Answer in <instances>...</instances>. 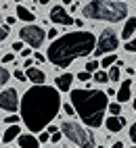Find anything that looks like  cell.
I'll list each match as a JSON object with an SVG mask.
<instances>
[{
	"instance_id": "cell-48",
	"label": "cell",
	"mask_w": 136,
	"mask_h": 148,
	"mask_svg": "<svg viewBox=\"0 0 136 148\" xmlns=\"http://www.w3.org/2000/svg\"><path fill=\"white\" fill-rule=\"evenodd\" d=\"M130 148H136V146H130Z\"/></svg>"
},
{
	"instance_id": "cell-12",
	"label": "cell",
	"mask_w": 136,
	"mask_h": 148,
	"mask_svg": "<svg viewBox=\"0 0 136 148\" xmlns=\"http://www.w3.org/2000/svg\"><path fill=\"white\" fill-rule=\"evenodd\" d=\"M71 82H73V75H71V73H61V75L55 79L57 88H59V92H69V90H71Z\"/></svg>"
},
{
	"instance_id": "cell-21",
	"label": "cell",
	"mask_w": 136,
	"mask_h": 148,
	"mask_svg": "<svg viewBox=\"0 0 136 148\" xmlns=\"http://www.w3.org/2000/svg\"><path fill=\"white\" fill-rule=\"evenodd\" d=\"M8 79H11V73H8V71H6L4 67H0V86L4 88V84H6Z\"/></svg>"
},
{
	"instance_id": "cell-25",
	"label": "cell",
	"mask_w": 136,
	"mask_h": 148,
	"mask_svg": "<svg viewBox=\"0 0 136 148\" xmlns=\"http://www.w3.org/2000/svg\"><path fill=\"white\" fill-rule=\"evenodd\" d=\"M80 82H88V79H92V75H90V71H82V73H77L75 75Z\"/></svg>"
},
{
	"instance_id": "cell-17",
	"label": "cell",
	"mask_w": 136,
	"mask_h": 148,
	"mask_svg": "<svg viewBox=\"0 0 136 148\" xmlns=\"http://www.w3.org/2000/svg\"><path fill=\"white\" fill-rule=\"evenodd\" d=\"M17 17L21 19V21H27V23H34L36 21V15L30 11V8H23L21 4L17 6Z\"/></svg>"
},
{
	"instance_id": "cell-36",
	"label": "cell",
	"mask_w": 136,
	"mask_h": 148,
	"mask_svg": "<svg viewBox=\"0 0 136 148\" xmlns=\"http://www.w3.org/2000/svg\"><path fill=\"white\" fill-rule=\"evenodd\" d=\"M34 61H36V63H44V56H42L40 52H36V54H34Z\"/></svg>"
},
{
	"instance_id": "cell-16",
	"label": "cell",
	"mask_w": 136,
	"mask_h": 148,
	"mask_svg": "<svg viewBox=\"0 0 136 148\" xmlns=\"http://www.w3.org/2000/svg\"><path fill=\"white\" fill-rule=\"evenodd\" d=\"M136 32V17H130L124 25V32H122V40H130L132 34Z\"/></svg>"
},
{
	"instance_id": "cell-26",
	"label": "cell",
	"mask_w": 136,
	"mask_h": 148,
	"mask_svg": "<svg viewBox=\"0 0 136 148\" xmlns=\"http://www.w3.org/2000/svg\"><path fill=\"white\" fill-rule=\"evenodd\" d=\"M19 119H21V115H8L6 119H4V123H6V125H11V123H19Z\"/></svg>"
},
{
	"instance_id": "cell-46",
	"label": "cell",
	"mask_w": 136,
	"mask_h": 148,
	"mask_svg": "<svg viewBox=\"0 0 136 148\" xmlns=\"http://www.w3.org/2000/svg\"><path fill=\"white\" fill-rule=\"evenodd\" d=\"M13 148H19V146H13Z\"/></svg>"
},
{
	"instance_id": "cell-3",
	"label": "cell",
	"mask_w": 136,
	"mask_h": 148,
	"mask_svg": "<svg viewBox=\"0 0 136 148\" xmlns=\"http://www.w3.org/2000/svg\"><path fill=\"white\" fill-rule=\"evenodd\" d=\"M71 92V104L75 108V115L88 127H101L105 111L109 108L107 94L101 90H69Z\"/></svg>"
},
{
	"instance_id": "cell-27",
	"label": "cell",
	"mask_w": 136,
	"mask_h": 148,
	"mask_svg": "<svg viewBox=\"0 0 136 148\" xmlns=\"http://www.w3.org/2000/svg\"><path fill=\"white\" fill-rule=\"evenodd\" d=\"M38 140H40V144H44V142H48V140H50V132H40V136H38Z\"/></svg>"
},
{
	"instance_id": "cell-22",
	"label": "cell",
	"mask_w": 136,
	"mask_h": 148,
	"mask_svg": "<svg viewBox=\"0 0 136 148\" xmlns=\"http://www.w3.org/2000/svg\"><path fill=\"white\" fill-rule=\"evenodd\" d=\"M99 65H101V61H88L86 63V71H96V69H99Z\"/></svg>"
},
{
	"instance_id": "cell-9",
	"label": "cell",
	"mask_w": 136,
	"mask_h": 148,
	"mask_svg": "<svg viewBox=\"0 0 136 148\" xmlns=\"http://www.w3.org/2000/svg\"><path fill=\"white\" fill-rule=\"evenodd\" d=\"M50 21L57 25H71L73 23V17L65 11L63 6H52L50 8Z\"/></svg>"
},
{
	"instance_id": "cell-23",
	"label": "cell",
	"mask_w": 136,
	"mask_h": 148,
	"mask_svg": "<svg viewBox=\"0 0 136 148\" xmlns=\"http://www.w3.org/2000/svg\"><path fill=\"white\" fill-rule=\"evenodd\" d=\"M126 50H128V52H136V38H134V40H126Z\"/></svg>"
},
{
	"instance_id": "cell-31",
	"label": "cell",
	"mask_w": 136,
	"mask_h": 148,
	"mask_svg": "<svg viewBox=\"0 0 136 148\" xmlns=\"http://www.w3.org/2000/svg\"><path fill=\"white\" fill-rule=\"evenodd\" d=\"M63 111H65L67 115H75V108H73V104H63Z\"/></svg>"
},
{
	"instance_id": "cell-43",
	"label": "cell",
	"mask_w": 136,
	"mask_h": 148,
	"mask_svg": "<svg viewBox=\"0 0 136 148\" xmlns=\"http://www.w3.org/2000/svg\"><path fill=\"white\" fill-rule=\"evenodd\" d=\"M132 106H134V111H136V100H134V102H132Z\"/></svg>"
},
{
	"instance_id": "cell-10",
	"label": "cell",
	"mask_w": 136,
	"mask_h": 148,
	"mask_svg": "<svg viewBox=\"0 0 136 148\" xmlns=\"http://www.w3.org/2000/svg\"><path fill=\"white\" fill-rule=\"evenodd\" d=\"M105 125H107V130H109L111 134H117V132H122V127L126 125V119L119 117V115H111L109 119L105 121Z\"/></svg>"
},
{
	"instance_id": "cell-38",
	"label": "cell",
	"mask_w": 136,
	"mask_h": 148,
	"mask_svg": "<svg viewBox=\"0 0 136 148\" xmlns=\"http://www.w3.org/2000/svg\"><path fill=\"white\" fill-rule=\"evenodd\" d=\"M21 56H30V48H21Z\"/></svg>"
},
{
	"instance_id": "cell-35",
	"label": "cell",
	"mask_w": 136,
	"mask_h": 148,
	"mask_svg": "<svg viewBox=\"0 0 136 148\" xmlns=\"http://www.w3.org/2000/svg\"><path fill=\"white\" fill-rule=\"evenodd\" d=\"M21 48H23L21 42H15V44H13V52H21Z\"/></svg>"
},
{
	"instance_id": "cell-37",
	"label": "cell",
	"mask_w": 136,
	"mask_h": 148,
	"mask_svg": "<svg viewBox=\"0 0 136 148\" xmlns=\"http://www.w3.org/2000/svg\"><path fill=\"white\" fill-rule=\"evenodd\" d=\"M34 63H36V61H34V58H27V56H25V63H23V67L27 69V67H32Z\"/></svg>"
},
{
	"instance_id": "cell-28",
	"label": "cell",
	"mask_w": 136,
	"mask_h": 148,
	"mask_svg": "<svg viewBox=\"0 0 136 148\" xmlns=\"http://www.w3.org/2000/svg\"><path fill=\"white\" fill-rule=\"evenodd\" d=\"M119 111H122V102H115V104L109 106V113L111 115H119Z\"/></svg>"
},
{
	"instance_id": "cell-11",
	"label": "cell",
	"mask_w": 136,
	"mask_h": 148,
	"mask_svg": "<svg viewBox=\"0 0 136 148\" xmlns=\"http://www.w3.org/2000/svg\"><path fill=\"white\" fill-rule=\"evenodd\" d=\"M132 98V82L130 79H124L122 88L117 90V102H128Z\"/></svg>"
},
{
	"instance_id": "cell-30",
	"label": "cell",
	"mask_w": 136,
	"mask_h": 148,
	"mask_svg": "<svg viewBox=\"0 0 136 148\" xmlns=\"http://www.w3.org/2000/svg\"><path fill=\"white\" fill-rule=\"evenodd\" d=\"M130 140L136 144V121L132 123V127H130Z\"/></svg>"
},
{
	"instance_id": "cell-45",
	"label": "cell",
	"mask_w": 136,
	"mask_h": 148,
	"mask_svg": "<svg viewBox=\"0 0 136 148\" xmlns=\"http://www.w3.org/2000/svg\"><path fill=\"white\" fill-rule=\"evenodd\" d=\"M0 140H2V134H0Z\"/></svg>"
},
{
	"instance_id": "cell-47",
	"label": "cell",
	"mask_w": 136,
	"mask_h": 148,
	"mask_svg": "<svg viewBox=\"0 0 136 148\" xmlns=\"http://www.w3.org/2000/svg\"><path fill=\"white\" fill-rule=\"evenodd\" d=\"M99 148H105V146H99Z\"/></svg>"
},
{
	"instance_id": "cell-18",
	"label": "cell",
	"mask_w": 136,
	"mask_h": 148,
	"mask_svg": "<svg viewBox=\"0 0 136 148\" xmlns=\"http://www.w3.org/2000/svg\"><path fill=\"white\" fill-rule=\"evenodd\" d=\"M113 63H117V56H115V54H105V58H103V61H101V65H103V69H109Z\"/></svg>"
},
{
	"instance_id": "cell-29",
	"label": "cell",
	"mask_w": 136,
	"mask_h": 148,
	"mask_svg": "<svg viewBox=\"0 0 136 148\" xmlns=\"http://www.w3.org/2000/svg\"><path fill=\"white\" fill-rule=\"evenodd\" d=\"M8 32H11V29H8L6 25H4V27H0V42H4L6 38H8Z\"/></svg>"
},
{
	"instance_id": "cell-40",
	"label": "cell",
	"mask_w": 136,
	"mask_h": 148,
	"mask_svg": "<svg viewBox=\"0 0 136 148\" xmlns=\"http://www.w3.org/2000/svg\"><path fill=\"white\" fill-rule=\"evenodd\" d=\"M36 2H38V4H48L50 0H36Z\"/></svg>"
},
{
	"instance_id": "cell-32",
	"label": "cell",
	"mask_w": 136,
	"mask_h": 148,
	"mask_svg": "<svg viewBox=\"0 0 136 148\" xmlns=\"http://www.w3.org/2000/svg\"><path fill=\"white\" fill-rule=\"evenodd\" d=\"M57 34H59V32H57V29H48L46 38H50V40H55V38H57Z\"/></svg>"
},
{
	"instance_id": "cell-39",
	"label": "cell",
	"mask_w": 136,
	"mask_h": 148,
	"mask_svg": "<svg viewBox=\"0 0 136 148\" xmlns=\"http://www.w3.org/2000/svg\"><path fill=\"white\" fill-rule=\"evenodd\" d=\"M126 73H128V75H134V73H136V69H132V67H128V69H126Z\"/></svg>"
},
{
	"instance_id": "cell-20",
	"label": "cell",
	"mask_w": 136,
	"mask_h": 148,
	"mask_svg": "<svg viewBox=\"0 0 136 148\" xmlns=\"http://www.w3.org/2000/svg\"><path fill=\"white\" fill-rule=\"evenodd\" d=\"M92 79L99 82V84H105V82H109V73H107V71H94Z\"/></svg>"
},
{
	"instance_id": "cell-1",
	"label": "cell",
	"mask_w": 136,
	"mask_h": 148,
	"mask_svg": "<svg viewBox=\"0 0 136 148\" xmlns=\"http://www.w3.org/2000/svg\"><path fill=\"white\" fill-rule=\"evenodd\" d=\"M61 106L63 104H61L59 88L55 90L52 86L36 84L21 98V119L30 132L40 134L59 115Z\"/></svg>"
},
{
	"instance_id": "cell-34",
	"label": "cell",
	"mask_w": 136,
	"mask_h": 148,
	"mask_svg": "<svg viewBox=\"0 0 136 148\" xmlns=\"http://www.w3.org/2000/svg\"><path fill=\"white\" fill-rule=\"evenodd\" d=\"M61 140V134L59 132H52V136H50V142H59Z\"/></svg>"
},
{
	"instance_id": "cell-7",
	"label": "cell",
	"mask_w": 136,
	"mask_h": 148,
	"mask_svg": "<svg viewBox=\"0 0 136 148\" xmlns=\"http://www.w3.org/2000/svg\"><path fill=\"white\" fill-rule=\"evenodd\" d=\"M19 38H21V42H27L32 48L38 50V48L44 44V40H46V32H44L40 25L30 23V25H25V27L19 29Z\"/></svg>"
},
{
	"instance_id": "cell-24",
	"label": "cell",
	"mask_w": 136,
	"mask_h": 148,
	"mask_svg": "<svg viewBox=\"0 0 136 148\" xmlns=\"http://www.w3.org/2000/svg\"><path fill=\"white\" fill-rule=\"evenodd\" d=\"M13 77H15V79H19V82H25V79H27V73L21 71V69H17V71L13 73Z\"/></svg>"
},
{
	"instance_id": "cell-4",
	"label": "cell",
	"mask_w": 136,
	"mask_h": 148,
	"mask_svg": "<svg viewBox=\"0 0 136 148\" xmlns=\"http://www.w3.org/2000/svg\"><path fill=\"white\" fill-rule=\"evenodd\" d=\"M128 15V6L124 0H92L84 6V17L94 21H109L117 23Z\"/></svg>"
},
{
	"instance_id": "cell-8",
	"label": "cell",
	"mask_w": 136,
	"mask_h": 148,
	"mask_svg": "<svg viewBox=\"0 0 136 148\" xmlns=\"http://www.w3.org/2000/svg\"><path fill=\"white\" fill-rule=\"evenodd\" d=\"M0 108L8 113H15L19 108V94L13 88H6V90L0 92Z\"/></svg>"
},
{
	"instance_id": "cell-14",
	"label": "cell",
	"mask_w": 136,
	"mask_h": 148,
	"mask_svg": "<svg viewBox=\"0 0 136 148\" xmlns=\"http://www.w3.org/2000/svg\"><path fill=\"white\" fill-rule=\"evenodd\" d=\"M19 146L21 148H40V140L32 134H19Z\"/></svg>"
},
{
	"instance_id": "cell-33",
	"label": "cell",
	"mask_w": 136,
	"mask_h": 148,
	"mask_svg": "<svg viewBox=\"0 0 136 148\" xmlns=\"http://www.w3.org/2000/svg\"><path fill=\"white\" fill-rule=\"evenodd\" d=\"M2 61H4V63H13V61H15V54H13V52H11V54H4Z\"/></svg>"
},
{
	"instance_id": "cell-5",
	"label": "cell",
	"mask_w": 136,
	"mask_h": 148,
	"mask_svg": "<svg viewBox=\"0 0 136 148\" xmlns=\"http://www.w3.org/2000/svg\"><path fill=\"white\" fill-rule=\"evenodd\" d=\"M61 134L67 138L69 142H73L75 146H80V148H94V136L90 130H86L84 125L80 123H75V121H63L61 123Z\"/></svg>"
},
{
	"instance_id": "cell-42",
	"label": "cell",
	"mask_w": 136,
	"mask_h": 148,
	"mask_svg": "<svg viewBox=\"0 0 136 148\" xmlns=\"http://www.w3.org/2000/svg\"><path fill=\"white\" fill-rule=\"evenodd\" d=\"M63 2H65V4H71V2H73V0H63Z\"/></svg>"
},
{
	"instance_id": "cell-13",
	"label": "cell",
	"mask_w": 136,
	"mask_h": 148,
	"mask_svg": "<svg viewBox=\"0 0 136 148\" xmlns=\"http://www.w3.org/2000/svg\"><path fill=\"white\" fill-rule=\"evenodd\" d=\"M27 79L30 82H34V84H44V79H46V73L42 71V69H38V67H27Z\"/></svg>"
},
{
	"instance_id": "cell-41",
	"label": "cell",
	"mask_w": 136,
	"mask_h": 148,
	"mask_svg": "<svg viewBox=\"0 0 136 148\" xmlns=\"http://www.w3.org/2000/svg\"><path fill=\"white\" fill-rule=\"evenodd\" d=\"M122 146H124V144H122V142H115V144H113V146H111V148H122Z\"/></svg>"
},
{
	"instance_id": "cell-6",
	"label": "cell",
	"mask_w": 136,
	"mask_h": 148,
	"mask_svg": "<svg viewBox=\"0 0 136 148\" xmlns=\"http://www.w3.org/2000/svg\"><path fill=\"white\" fill-rule=\"evenodd\" d=\"M119 46V40H117V34L113 32V29H105V32L99 36V40H96V46H94V56H105L113 52L115 48Z\"/></svg>"
},
{
	"instance_id": "cell-19",
	"label": "cell",
	"mask_w": 136,
	"mask_h": 148,
	"mask_svg": "<svg viewBox=\"0 0 136 148\" xmlns=\"http://www.w3.org/2000/svg\"><path fill=\"white\" fill-rule=\"evenodd\" d=\"M107 73H109V82H117V79H119V75H122L119 67H115V65H111V67H109V71H107Z\"/></svg>"
},
{
	"instance_id": "cell-2",
	"label": "cell",
	"mask_w": 136,
	"mask_h": 148,
	"mask_svg": "<svg viewBox=\"0 0 136 148\" xmlns=\"http://www.w3.org/2000/svg\"><path fill=\"white\" fill-rule=\"evenodd\" d=\"M96 46V38L90 32H73V34H65L61 38H55L52 44L48 46V61L55 67H69L75 58L80 56H88L94 52Z\"/></svg>"
},
{
	"instance_id": "cell-15",
	"label": "cell",
	"mask_w": 136,
	"mask_h": 148,
	"mask_svg": "<svg viewBox=\"0 0 136 148\" xmlns=\"http://www.w3.org/2000/svg\"><path fill=\"white\" fill-rule=\"evenodd\" d=\"M19 134H21V127H19L17 123H11L4 130V136H2V142L4 144H8V142H13L15 138H19Z\"/></svg>"
},
{
	"instance_id": "cell-44",
	"label": "cell",
	"mask_w": 136,
	"mask_h": 148,
	"mask_svg": "<svg viewBox=\"0 0 136 148\" xmlns=\"http://www.w3.org/2000/svg\"><path fill=\"white\" fill-rule=\"evenodd\" d=\"M17 2H19V4H21V2H23V0H17Z\"/></svg>"
}]
</instances>
